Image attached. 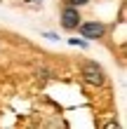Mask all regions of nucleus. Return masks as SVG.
<instances>
[{"mask_svg":"<svg viewBox=\"0 0 127 129\" xmlns=\"http://www.w3.org/2000/svg\"><path fill=\"white\" fill-rule=\"evenodd\" d=\"M80 75H83V80L87 82V85H92V87L104 85V71H101V66H96L94 61L83 63V71H80Z\"/></svg>","mask_w":127,"mask_h":129,"instance_id":"f257e3e1","label":"nucleus"},{"mask_svg":"<svg viewBox=\"0 0 127 129\" xmlns=\"http://www.w3.org/2000/svg\"><path fill=\"white\" fill-rule=\"evenodd\" d=\"M78 24H80V12H78V7L66 5L64 12H61V26L66 28V31H73V28H78Z\"/></svg>","mask_w":127,"mask_h":129,"instance_id":"7ed1b4c3","label":"nucleus"},{"mask_svg":"<svg viewBox=\"0 0 127 129\" xmlns=\"http://www.w3.org/2000/svg\"><path fill=\"white\" fill-rule=\"evenodd\" d=\"M68 42H71V45H75V47H87V42H85V40H78V38H71Z\"/></svg>","mask_w":127,"mask_h":129,"instance_id":"20e7f679","label":"nucleus"},{"mask_svg":"<svg viewBox=\"0 0 127 129\" xmlns=\"http://www.w3.org/2000/svg\"><path fill=\"white\" fill-rule=\"evenodd\" d=\"M85 3H89V0H66V5H73V7H80Z\"/></svg>","mask_w":127,"mask_h":129,"instance_id":"39448f33","label":"nucleus"},{"mask_svg":"<svg viewBox=\"0 0 127 129\" xmlns=\"http://www.w3.org/2000/svg\"><path fill=\"white\" fill-rule=\"evenodd\" d=\"M80 28V35L87 38V40H99V38H104V33H106V26L99 24V21H87V24H78Z\"/></svg>","mask_w":127,"mask_h":129,"instance_id":"f03ea898","label":"nucleus"},{"mask_svg":"<svg viewBox=\"0 0 127 129\" xmlns=\"http://www.w3.org/2000/svg\"><path fill=\"white\" fill-rule=\"evenodd\" d=\"M28 3H33V0H28Z\"/></svg>","mask_w":127,"mask_h":129,"instance_id":"423d86ee","label":"nucleus"}]
</instances>
